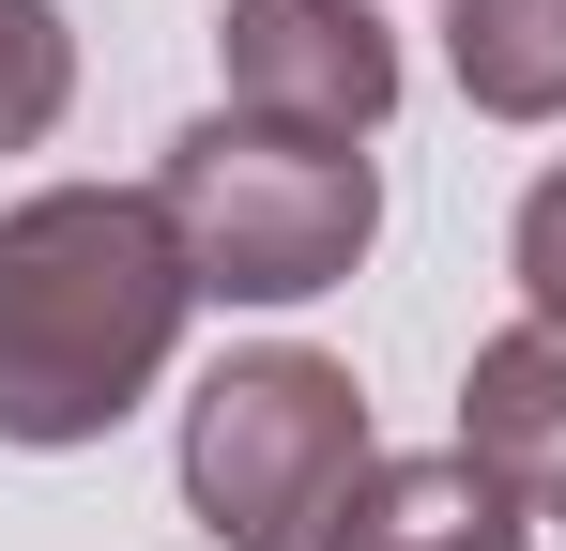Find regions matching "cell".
I'll return each instance as SVG.
<instances>
[{"label": "cell", "mask_w": 566, "mask_h": 551, "mask_svg": "<svg viewBox=\"0 0 566 551\" xmlns=\"http://www.w3.org/2000/svg\"><path fill=\"white\" fill-rule=\"evenodd\" d=\"M185 230L154 184H31L0 215V445H107L185 353Z\"/></svg>", "instance_id": "obj_1"}, {"label": "cell", "mask_w": 566, "mask_h": 551, "mask_svg": "<svg viewBox=\"0 0 566 551\" xmlns=\"http://www.w3.org/2000/svg\"><path fill=\"white\" fill-rule=\"evenodd\" d=\"M169 230H185V276L214 306H306L368 261L382 230V169L368 138H306V123H261V107H214L169 138Z\"/></svg>", "instance_id": "obj_2"}, {"label": "cell", "mask_w": 566, "mask_h": 551, "mask_svg": "<svg viewBox=\"0 0 566 551\" xmlns=\"http://www.w3.org/2000/svg\"><path fill=\"white\" fill-rule=\"evenodd\" d=\"M353 475H368V383L337 353L261 337V353L199 367V398H185V506H199V537L322 551V521L353 506Z\"/></svg>", "instance_id": "obj_3"}, {"label": "cell", "mask_w": 566, "mask_h": 551, "mask_svg": "<svg viewBox=\"0 0 566 551\" xmlns=\"http://www.w3.org/2000/svg\"><path fill=\"white\" fill-rule=\"evenodd\" d=\"M214 77H230V107H261V123L382 138L398 31H382V0H230V15H214Z\"/></svg>", "instance_id": "obj_4"}, {"label": "cell", "mask_w": 566, "mask_h": 551, "mask_svg": "<svg viewBox=\"0 0 566 551\" xmlns=\"http://www.w3.org/2000/svg\"><path fill=\"white\" fill-rule=\"evenodd\" d=\"M322 551H536V490H505L474 445L368 459V475H353V506L322 521Z\"/></svg>", "instance_id": "obj_5"}, {"label": "cell", "mask_w": 566, "mask_h": 551, "mask_svg": "<svg viewBox=\"0 0 566 551\" xmlns=\"http://www.w3.org/2000/svg\"><path fill=\"white\" fill-rule=\"evenodd\" d=\"M460 445L490 459L505 490H536V506H552V475H566V337H552V322H505V337L474 353Z\"/></svg>", "instance_id": "obj_6"}, {"label": "cell", "mask_w": 566, "mask_h": 551, "mask_svg": "<svg viewBox=\"0 0 566 551\" xmlns=\"http://www.w3.org/2000/svg\"><path fill=\"white\" fill-rule=\"evenodd\" d=\"M444 77L474 123H566V0H444Z\"/></svg>", "instance_id": "obj_7"}, {"label": "cell", "mask_w": 566, "mask_h": 551, "mask_svg": "<svg viewBox=\"0 0 566 551\" xmlns=\"http://www.w3.org/2000/svg\"><path fill=\"white\" fill-rule=\"evenodd\" d=\"M62 107H77V31H62V0H0V154H31Z\"/></svg>", "instance_id": "obj_8"}, {"label": "cell", "mask_w": 566, "mask_h": 551, "mask_svg": "<svg viewBox=\"0 0 566 551\" xmlns=\"http://www.w3.org/2000/svg\"><path fill=\"white\" fill-rule=\"evenodd\" d=\"M505 276H521V322H552V337H566V169H536L521 230H505Z\"/></svg>", "instance_id": "obj_9"}, {"label": "cell", "mask_w": 566, "mask_h": 551, "mask_svg": "<svg viewBox=\"0 0 566 551\" xmlns=\"http://www.w3.org/2000/svg\"><path fill=\"white\" fill-rule=\"evenodd\" d=\"M552 537H566V475H552Z\"/></svg>", "instance_id": "obj_10"}]
</instances>
